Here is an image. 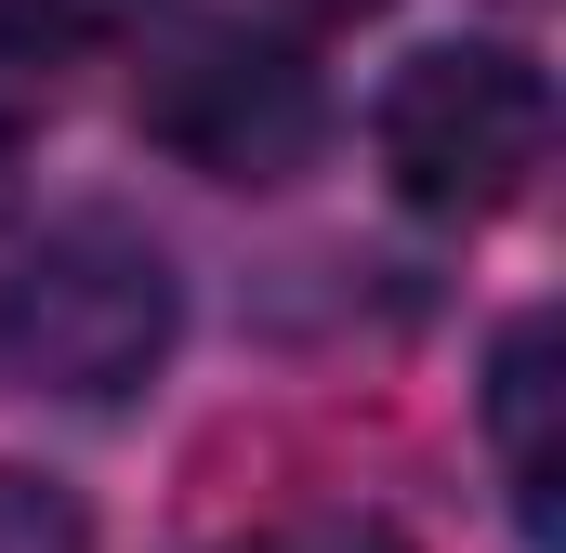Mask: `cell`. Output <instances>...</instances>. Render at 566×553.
<instances>
[{
	"mask_svg": "<svg viewBox=\"0 0 566 553\" xmlns=\"http://www.w3.org/2000/svg\"><path fill=\"white\" fill-rule=\"evenodd\" d=\"M171 330H185V276L133 211H66L0 276V369L27 396H66V409L145 396Z\"/></svg>",
	"mask_w": 566,
	"mask_h": 553,
	"instance_id": "6da1fadb",
	"label": "cell"
},
{
	"mask_svg": "<svg viewBox=\"0 0 566 553\" xmlns=\"http://www.w3.org/2000/svg\"><path fill=\"white\" fill-rule=\"evenodd\" d=\"M133 119H145V145H171L211 185H290L329 145V80L303 66V40H277V27L171 13L158 53H145V80H133Z\"/></svg>",
	"mask_w": 566,
	"mask_h": 553,
	"instance_id": "7a4b0ae2",
	"label": "cell"
},
{
	"mask_svg": "<svg viewBox=\"0 0 566 553\" xmlns=\"http://www.w3.org/2000/svg\"><path fill=\"white\" fill-rule=\"evenodd\" d=\"M541 145H554V93L501 40H434V53L396 66V93H382V171H396V198L434 211V225L514 211L527 171H541Z\"/></svg>",
	"mask_w": 566,
	"mask_h": 553,
	"instance_id": "3957f363",
	"label": "cell"
},
{
	"mask_svg": "<svg viewBox=\"0 0 566 553\" xmlns=\"http://www.w3.org/2000/svg\"><path fill=\"white\" fill-rule=\"evenodd\" d=\"M488 435H501V474H514V528L527 541H554V316H514L501 330V356H488Z\"/></svg>",
	"mask_w": 566,
	"mask_h": 553,
	"instance_id": "277c9868",
	"label": "cell"
},
{
	"mask_svg": "<svg viewBox=\"0 0 566 553\" xmlns=\"http://www.w3.org/2000/svg\"><path fill=\"white\" fill-rule=\"evenodd\" d=\"M145 0H0V53H27V66H66V53H106V40H133Z\"/></svg>",
	"mask_w": 566,
	"mask_h": 553,
	"instance_id": "5b68a950",
	"label": "cell"
},
{
	"mask_svg": "<svg viewBox=\"0 0 566 553\" xmlns=\"http://www.w3.org/2000/svg\"><path fill=\"white\" fill-rule=\"evenodd\" d=\"M0 553H93V528H80V501H66L53 474L0 461Z\"/></svg>",
	"mask_w": 566,
	"mask_h": 553,
	"instance_id": "8992f818",
	"label": "cell"
},
{
	"mask_svg": "<svg viewBox=\"0 0 566 553\" xmlns=\"http://www.w3.org/2000/svg\"><path fill=\"white\" fill-rule=\"evenodd\" d=\"M224 553H409L382 514H356V501H303V514H277V528H251V541Z\"/></svg>",
	"mask_w": 566,
	"mask_h": 553,
	"instance_id": "52a82bcc",
	"label": "cell"
},
{
	"mask_svg": "<svg viewBox=\"0 0 566 553\" xmlns=\"http://www.w3.org/2000/svg\"><path fill=\"white\" fill-rule=\"evenodd\" d=\"M13 171H27V145H13V119H0V211H13Z\"/></svg>",
	"mask_w": 566,
	"mask_h": 553,
	"instance_id": "ba28073f",
	"label": "cell"
},
{
	"mask_svg": "<svg viewBox=\"0 0 566 553\" xmlns=\"http://www.w3.org/2000/svg\"><path fill=\"white\" fill-rule=\"evenodd\" d=\"M290 13H382V0H290Z\"/></svg>",
	"mask_w": 566,
	"mask_h": 553,
	"instance_id": "9c48e42d",
	"label": "cell"
}]
</instances>
